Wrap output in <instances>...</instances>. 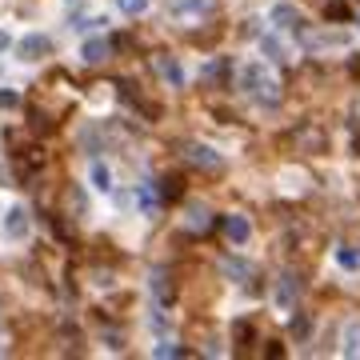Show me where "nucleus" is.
<instances>
[{
	"mask_svg": "<svg viewBox=\"0 0 360 360\" xmlns=\"http://www.w3.org/2000/svg\"><path fill=\"white\" fill-rule=\"evenodd\" d=\"M0 236H4L8 245H25L28 236H32V212H28V205L4 208V217H0Z\"/></svg>",
	"mask_w": 360,
	"mask_h": 360,
	"instance_id": "obj_2",
	"label": "nucleus"
},
{
	"mask_svg": "<svg viewBox=\"0 0 360 360\" xmlns=\"http://www.w3.org/2000/svg\"><path fill=\"white\" fill-rule=\"evenodd\" d=\"M340 352L345 356H360V321H348L340 333Z\"/></svg>",
	"mask_w": 360,
	"mask_h": 360,
	"instance_id": "obj_10",
	"label": "nucleus"
},
{
	"mask_svg": "<svg viewBox=\"0 0 360 360\" xmlns=\"http://www.w3.org/2000/svg\"><path fill=\"white\" fill-rule=\"evenodd\" d=\"M136 200H141L144 217H156V212H160V196H156L153 184H141V188H136Z\"/></svg>",
	"mask_w": 360,
	"mask_h": 360,
	"instance_id": "obj_12",
	"label": "nucleus"
},
{
	"mask_svg": "<svg viewBox=\"0 0 360 360\" xmlns=\"http://www.w3.org/2000/svg\"><path fill=\"white\" fill-rule=\"evenodd\" d=\"M153 356H188V348L172 345V340H156V345H153Z\"/></svg>",
	"mask_w": 360,
	"mask_h": 360,
	"instance_id": "obj_19",
	"label": "nucleus"
},
{
	"mask_svg": "<svg viewBox=\"0 0 360 360\" xmlns=\"http://www.w3.org/2000/svg\"><path fill=\"white\" fill-rule=\"evenodd\" d=\"M336 269H345V272H360V248L352 245H336Z\"/></svg>",
	"mask_w": 360,
	"mask_h": 360,
	"instance_id": "obj_11",
	"label": "nucleus"
},
{
	"mask_svg": "<svg viewBox=\"0 0 360 360\" xmlns=\"http://www.w3.org/2000/svg\"><path fill=\"white\" fill-rule=\"evenodd\" d=\"M8 44H13V37H8V32L0 28V49H8Z\"/></svg>",
	"mask_w": 360,
	"mask_h": 360,
	"instance_id": "obj_22",
	"label": "nucleus"
},
{
	"mask_svg": "<svg viewBox=\"0 0 360 360\" xmlns=\"http://www.w3.org/2000/svg\"><path fill=\"white\" fill-rule=\"evenodd\" d=\"M240 89H245L257 104H269V108L281 101V77H276L272 65H264V60H248V65H240Z\"/></svg>",
	"mask_w": 360,
	"mask_h": 360,
	"instance_id": "obj_1",
	"label": "nucleus"
},
{
	"mask_svg": "<svg viewBox=\"0 0 360 360\" xmlns=\"http://www.w3.org/2000/svg\"><path fill=\"white\" fill-rule=\"evenodd\" d=\"M153 0H116V13L120 16H144Z\"/></svg>",
	"mask_w": 360,
	"mask_h": 360,
	"instance_id": "obj_18",
	"label": "nucleus"
},
{
	"mask_svg": "<svg viewBox=\"0 0 360 360\" xmlns=\"http://www.w3.org/2000/svg\"><path fill=\"white\" fill-rule=\"evenodd\" d=\"M184 224H188L193 232H200V229L208 224V208H205V205H188V212H184Z\"/></svg>",
	"mask_w": 360,
	"mask_h": 360,
	"instance_id": "obj_17",
	"label": "nucleus"
},
{
	"mask_svg": "<svg viewBox=\"0 0 360 360\" xmlns=\"http://www.w3.org/2000/svg\"><path fill=\"white\" fill-rule=\"evenodd\" d=\"M224 236H229V245H248V236H252V220L240 217V212H229V217H224Z\"/></svg>",
	"mask_w": 360,
	"mask_h": 360,
	"instance_id": "obj_8",
	"label": "nucleus"
},
{
	"mask_svg": "<svg viewBox=\"0 0 360 360\" xmlns=\"http://www.w3.org/2000/svg\"><path fill=\"white\" fill-rule=\"evenodd\" d=\"M184 160L193 168H205V172H217V168H224V156L212 148V144H205V141H193L188 148H184Z\"/></svg>",
	"mask_w": 360,
	"mask_h": 360,
	"instance_id": "obj_5",
	"label": "nucleus"
},
{
	"mask_svg": "<svg viewBox=\"0 0 360 360\" xmlns=\"http://www.w3.org/2000/svg\"><path fill=\"white\" fill-rule=\"evenodd\" d=\"M269 20L276 32H292V28H300V8H296L292 0H276L269 8Z\"/></svg>",
	"mask_w": 360,
	"mask_h": 360,
	"instance_id": "obj_6",
	"label": "nucleus"
},
{
	"mask_svg": "<svg viewBox=\"0 0 360 360\" xmlns=\"http://www.w3.org/2000/svg\"><path fill=\"white\" fill-rule=\"evenodd\" d=\"M80 60H84V65H104V60H108V40L89 37L84 44H80Z\"/></svg>",
	"mask_w": 360,
	"mask_h": 360,
	"instance_id": "obj_9",
	"label": "nucleus"
},
{
	"mask_svg": "<svg viewBox=\"0 0 360 360\" xmlns=\"http://www.w3.org/2000/svg\"><path fill=\"white\" fill-rule=\"evenodd\" d=\"M89 188H92V193H101V196H108L116 188L112 165H108V160H101V156H96V160H89Z\"/></svg>",
	"mask_w": 360,
	"mask_h": 360,
	"instance_id": "obj_7",
	"label": "nucleus"
},
{
	"mask_svg": "<svg viewBox=\"0 0 360 360\" xmlns=\"http://www.w3.org/2000/svg\"><path fill=\"white\" fill-rule=\"evenodd\" d=\"M292 333H296V336H304V333H309V316H296V324H292Z\"/></svg>",
	"mask_w": 360,
	"mask_h": 360,
	"instance_id": "obj_20",
	"label": "nucleus"
},
{
	"mask_svg": "<svg viewBox=\"0 0 360 360\" xmlns=\"http://www.w3.org/2000/svg\"><path fill=\"white\" fill-rule=\"evenodd\" d=\"M148 288H153V296L160 300V304H168L172 300V284H168V272L160 269V272H153V281H148Z\"/></svg>",
	"mask_w": 360,
	"mask_h": 360,
	"instance_id": "obj_14",
	"label": "nucleus"
},
{
	"mask_svg": "<svg viewBox=\"0 0 360 360\" xmlns=\"http://www.w3.org/2000/svg\"><path fill=\"white\" fill-rule=\"evenodd\" d=\"M16 104V92H0V108H13Z\"/></svg>",
	"mask_w": 360,
	"mask_h": 360,
	"instance_id": "obj_21",
	"label": "nucleus"
},
{
	"mask_svg": "<svg viewBox=\"0 0 360 360\" xmlns=\"http://www.w3.org/2000/svg\"><path fill=\"white\" fill-rule=\"evenodd\" d=\"M296 300H300V276L296 272H284L281 281H276V292H272V304L281 309V316L296 309Z\"/></svg>",
	"mask_w": 360,
	"mask_h": 360,
	"instance_id": "obj_4",
	"label": "nucleus"
},
{
	"mask_svg": "<svg viewBox=\"0 0 360 360\" xmlns=\"http://www.w3.org/2000/svg\"><path fill=\"white\" fill-rule=\"evenodd\" d=\"M260 52H269L272 60H288V44H281V37H276V32L260 37Z\"/></svg>",
	"mask_w": 360,
	"mask_h": 360,
	"instance_id": "obj_16",
	"label": "nucleus"
},
{
	"mask_svg": "<svg viewBox=\"0 0 360 360\" xmlns=\"http://www.w3.org/2000/svg\"><path fill=\"white\" fill-rule=\"evenodd\" d=\"M156 68H160V77H165L172 89H180V84H184V72H180V65L172 60V56H160V60H156Z\"/></svg>",
	"mask_w": 360,
	"mask_h": 360,
	"instance_id": "obj_13",
	"label": "nucleus"
},
{
	"mask_svg": "<svg viewBox=\"0 0 360 360\" xmlns=\"http://www.w3.org/2000/svg\"><path fill=\"white\" fill-rule=\"evenodd\" d=\"M52 52V37L49 32H25V37L16 40V56L25 60V65H37Z\"/></svg>",
	"mask_w": 360,
	"mask_h": 360,
	"instance_id": "obj_3",
	"label": "nucleus"
},
{
	"mask_svg": "<svg viewBox=\"0 0 360 360\" xmlns=\"http://www.w3.org/2000/svg\"><path fill=\"white\" fill-rule=\"evenodd\" d=\"M220 272H224V276H232V281L240 284L248 272H252V264H245V260H236V257H224V260H220Z\"/></svg>",
	"mask_w": 360,
	"mask_h": 360,
	"instance_id": "obj_15",
	"label": "nucleus"
}]
</instances>
